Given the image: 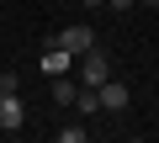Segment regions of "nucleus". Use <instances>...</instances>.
<instances>
[{"label": "nucleus", "mask_w": 159, "mask_h": 143, "mask_svg": "<svg viewBox=\"0 0 159 143\" xmlns=\"http://www.w3.org/2000/svg\"><path fill=\"white\" fill-rule=\"evenodd\" d=\"M48 42L80 58V53H90V48H96V27H90V21H74V27H58V32H53Z\"/></svg>", "instance_id": "obj_1"}, {"label": "nucleus", "mask_w": 159, "mask_h": 143, "mask_svg": "<svg viewBox=\"0 0 159 143\" xmlns=\"http://www.w3.org/2000/svg\"><path fill=\"white\" fill-rule=\"evenodd\" d=\"M106 80H111V53L106 48L80 53V85H106Z\"/></svg>", "instance_id": "obj_2"}, {"label": "nucleus", "mask_w": 159, "mask_h": 143, "mask_svg": "<svg viewBox=\"0 0 159 143\" xmlns=\"http://www.w3.org/2000/svg\"><path fill=\"white\" fill-rule=\"evenodd\" d=\"M27 127V106L16 90H0V132H21Z\"/></svg>", "instance_id": "obj_3"}, {"label": "nucleus", "mask_w": 159, "mask_h": 143, "mask_svg": "<svg viewBox=\"0 0 159 143\" xmlns=\"http://www.w3.org/2000/svg\"><path fill=\"white\" fill-rule=\"evenodd\" d=\"M37 64H43V74H48V80H58V74H69V64H74V53H64V48H53V42H48Z\"/></svg>", "instance_id": "obj_4"}, {"label": "nucleus", "mask_w": 159, "mask_h": 143, "mask_svg": "<svg viewBox=\"0 0 159 143\" xmlns=\"http://www.w3.org/2000/svg\"><path fill=\"white\" fill-rule=\"evenodd\" d=\"M96 90H101V111H127V85L122 80H106Z\"/></svg>", "instance_id": "obj_5"}, {"label": "nucleus", "mask_w": 159, "mask_h": 143, "mask_svg": "<svg viewBox=\"0 0 159 143\" xmlns=\"http://www.w3.org/2000/svg\"><path fill=\"white\" fill-rule=\"evenodd\" d=\"M74 96H80V80L58 74V80H53V101H58V106H74Z\"/></svg>", "instance_id": "obj_6"}, {"label": "nucleus", "mask_w": 159, "mask_h": 143, "mask_svg": "<svg viewBox=\"0 0 159 143\" xmlns=\"http://www.w3.org/2000/svg\"><path fill=\"white\" fill-rule=\"evenodd\" d=\"M74 106H80V117H96V111H101V90H96V85H85V90L74 96Z\"/></svg>", "instance_id": "obj_7"}, {"label": "nucleus", "mask_w": 159, "mask_h": 143, "mask_svg": "<svg viewBox=\"0 0 159 143\" xmlns=\"http://www.w3.org/2000/svg\"><path fill=\"white\" fill-rule=\"evenodd\" d=\"M58 143H85V127H58Z\"/></svg>", "instance_id": "obj_8"}, {"label": "nucleus", "mask_w": 159, "mask_h": 143, "mask_svg": "<svg viewBox=\"0 0 159 143\" xmlns=\"http://www.w3.org/2000/svg\"><path fill=\"white\" fill-rule=\"evenodd\" d=\"M106 6H111V11H133L138 0H106Z\"/></svg>", "instance_id": "obj_9"}, {"label": "nucleus", "mask_w": 159, "mask_h": 143, "mask_svg": "<svg viewBox=\"0 0 159 143\" xmlns=\"http://www.w3.org/2000/svg\"><path fill=\"white\" fill-rule=\"evenodd\" d=\"M80 6H85V11H101V6H106V0H80Z\"/></svg>", "instance_id": "obj_10"}, {"label": "nucleus", "mask_w": 159, "mask_h": 143, "mask_svg": "<svg viewBox=\"0 0 159 143\" xmlns=\"http://www.w3.org/2000/svg\"><path fill=\"white\" fill-rule=\"evenodd\" d=\"M138 6H159V0H138Z\"/></svg>", "instance_id": "obj_11"}]
</instances>
